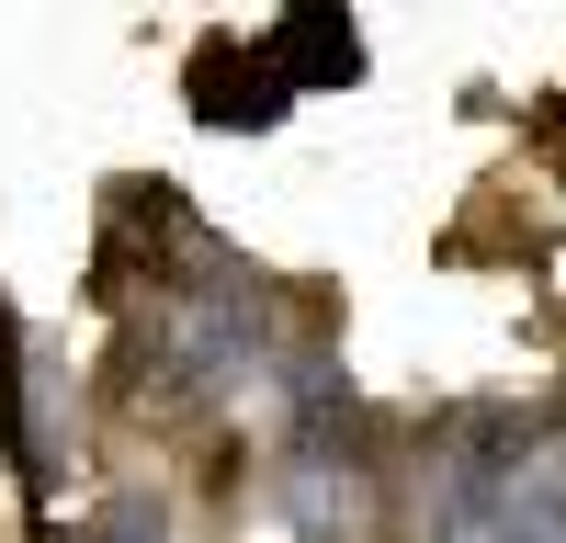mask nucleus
<instances>
[{"instance_id": "f257e3e1", "label": "nucleus", "mask_w": 566, "mask_h": 543, "mask_svg": "<svg viewBox=\"0 0 566 543\" xmlns=\"http://www.w3.org/2000/svg\"><path fill=\"white\" fill-rule=\"evenodd\" d=\"M103 543H170V521H159V510H148V498H125V510H114V521H103Z\"/></svg>"}]
</instances>
